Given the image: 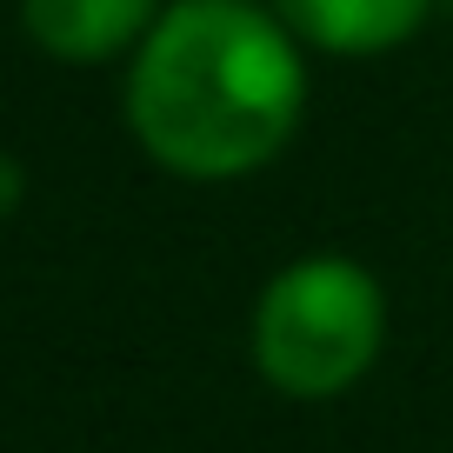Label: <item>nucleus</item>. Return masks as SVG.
Segmentation results:
<instances>
[{"instance_id":"obj_1","label":"nucleus","mask_w":453,"mask_h":453,"mask_svg":"<svg viewBox=\"0 0 453 453\" xmlns=\"http://www.w3.org/2000/svg\"><path fill=\"white\" fill-rule=\"evenodd\" d=\"M307 120V47L267 0H167L127 54V127L180 180H247Z\"/></svg>"},{"instance_id":"obj_2","label":"nucleus","mask_w":453,"mask_h":453,"mask_svg":"<svg viewBox=\"0 0 453 453\" xmlns=\"http://www.w3.org/2000/svg\"><path fill=\"white\" fill-rule=\"evenodd\" d=\"M387 347V294L347 254H300L260 287L247 320L254 373L287 400H340Z\"/></svg>"},{"instance_id":"obj_3","label":"nucleus","mask_w":453,"mask_h":453,"mask_svg":"<svg viewBox=\"0 0 453 453\" xmlns=\"http://www.w3.org/2000/svg\"><path fill=\"white\" fill-rule=\"evenodd\" d=\"M167 0H20V27L41 54L67 67H100L147 41Z\"/></svg>"},{"instance_id":"obj_4","label":"nucleus","mask_w":453,"mask_h":453,"mask_svg":"<svg viewBox=\"0 0 453 453\" xmlns=\"http://www.w3.org/2000/svg\"><path fill=\"white\" fill-rule=\"evenodd\" d=\"M267 7L300 34V47L334 60H380L407 47L434 14V0H267Z\"/></svg>"},{"instance_id":"obj_5","label":"nucleus","mask_w":453,"mask_h":453,"mask_svg":"<svg viewBox=\"0 0 453 453\" xmlns=\"http://www.w3.org/2000/svg\"><path fill=\"white\" fill-rule=\"evenodd\" d=\"M20 194H27V167H20V160L0 147V220L20 207Z\"/></svg>"}]
</instances>
